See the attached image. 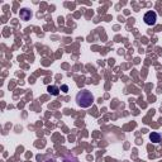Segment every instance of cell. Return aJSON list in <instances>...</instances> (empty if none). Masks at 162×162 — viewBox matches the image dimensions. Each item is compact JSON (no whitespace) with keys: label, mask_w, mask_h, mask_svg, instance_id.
Listing matches in <instances>:
<instances>
[{"label":"cell","mask_w":162,"mask_h":162,"mask_svg":"<svg viewBox=\"0 0 162 162\" xmlns=\"http://www.w3.org/2000/svg\"><path fill=\"white\" fill-rule=\"evenodd\" d=\"M76 103H77V105L81 106V108H89V106H91L93 103H94V95L91 94V91L84 89V90H81V91L77 93Z\"/></svg>","instance_id":"obj_1"},{"label":"cell","mask_w":162,"mask_h":162,"mask_svg":"<svg viewBox=\"0 0 162 162\" xmlns=\"http://www.w3.org/2000/svg\"><path fill=\"white\" fill-rule=\"evenodd\" d=\"M143 21L147 25H154L156 24V21H157V14L154 11L150 10V11H147L145 17H143Z\"/></svg>","instance_id":"obj_2"},{"label":"cell","mask_w":162,"mask_h":162,"mask_svg":"<svg viewBox=\"0 0 162 162\" xmlns=\"http://www.w3.org/2000/svg\"><path fill=\"white\" fill-rule=\"evenodd\" d=\"M19 17H21L22 21H29V19L32 18V11L29 9H21V11H19Z\"/></svg>","instance_id":"obj_3"},{"label":"cell","mask_w":162,"mask_h":162,"mask_svg":"<svg viewBox=\"0 0 162 162\" xmlns=\"http://www.w3.org/2000/svg\"><path fill=\"white\" fill-rule=\"evenodd\" d=\"M150 139L153 142V143H160L161 142V134L157 132H152L150 134Z\"/></svg>","instance_id":"obj_4"},{"label":"cell","mask_w":162,"mask_h":162,"mask_svg":"<svg viewBox=\"0 0 162 162\" xmlns=\"http://www.w3.org/2000/svg\"><path fill=\"white\" fill-rule=\"evenodd\" d=\"M47 90L49 91V94H52V95H55V96H57L58 94H60V89H58L57 86H55V85L48 86V87H47Z\"/></svg>","instance_id":"obj_5"},{"label":"cell","mask_w":162,"mask_h":162,"mask_svg":"<svg viewBox=\"0 0 162 162\" xmlns=\"http://www.w3.org/2000/svg\"><path fill=\"white\" fill-rule=\"evenodd\" d=\"M61 90H62V91H67V90H68V86H67V85H62Z\"/></svg>","instance_id":"obj_6"}]
</instances>
